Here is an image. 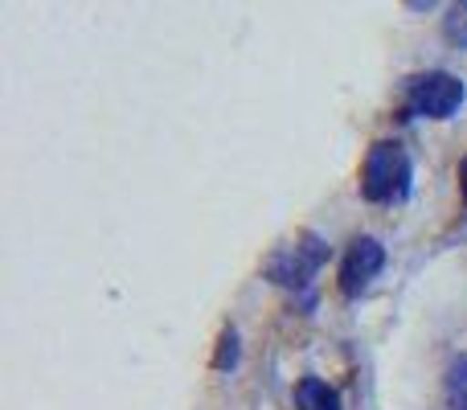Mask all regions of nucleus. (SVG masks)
Here are the masks:
<instances>
[{
  "mask_svg": "<svg viewBox=\"0 0 467 410\" xmlns=\"http://www.w3.org/2000/svg\"><path fill=\"white\" fill-rule=\"evenodd\" d=\"M361 194L373 205H402L414 194V161L398 140H378L365 152Z\"/></svg>",
  "mask_w": 467,
  "mask_h": 410,
  "instance_id": "f257e3e1",
  "label": "nucleus"
},
{
  "mask_svg": "<svg viewBox=\"0 0 467 410\" xmlns=\"http://www.w3.org/2000/svg\"><path fill=\"white\" fill-rule=\"evenodd\" d=\"M463 82L451 70H422L414 79H406L402 103L410 120H451L463 107Z\"/></svg>",
  "mask_w": 467,
  "mask_h": 410,
  "instance_id": "f03ea898",
  "label": "nucleus"
},
{
  "mask_svg": "<svg viewBox=\"0 0 467 410\" xmlns=\"http://www.w3.org/2000/svg\"><path fill=\"white\" fill-rule=\"evenodd\" d=\"M324 258H328V247H324L316 234H304V238L296 242V247H287V250H279V255L271 258V267H266V275H271L279 288H296V291H304V288H312V279H316V271L324 267Z\"/></svg>",
  "mask_w": 467,
  "mask_h": 410,
  "instance_id": "7ed1b4c3",
  "label": "nucleus"
},
{
  "mask_svg": "<svg viewBox=\"0 0 467 410\" xmlns=\"http://www.w3.org/2000/svg\"><path fill=\"white\" fill-rule=\"evenodd\" d=\"M381 267H386V247H381L373 234H361V238H353L345 247V255H340L337 288L345 291L348 300L361 296V291L381 275Z\"/></svg>",
  "mask_w": 467,
  "mask_h": 410,
  "instance_id": "20e7f679",
  "label": "nucleus"
},
{
  "mask_svg": "<svg viewBox=\"0 0 467 410\" xmlns=\"http://www.w3.org/2000/svg\"><path fill=\"white\" fill-rule=\"evenodd\" d=\"M296 410H345V403H340L337 386L307 373V378L296 382Z\"/></svg>",
  "mask_w": 467,
  "mask_h": 410,
  "instance_id": "39448f33",
  "label": "nucleus"
},
{
  "mask_svg": "<svg viewBox=\"0 0 467 410\" xmlns=\"http://www.w3.org/2000/svg\"><path fill=\"white\" fill-rule=\"evenodd\" d=\"M443 394H447V406H451V410H467V353L455 357V362L447 365Z\"/></svg>",
  "mask_w": 467,
  "mask_h": 410,
  "instance_id": "423d86ee",
  "label": "nucleus"
},
{
  "mask_svg": "<svg viewBox=\"0 0 467 410\" xmlns=\"http://www.w3.org/2000/svg\"><path fill=\"white\" fill-rule=\"evenodd\" d=\"M443 37L451 46H467V5H451L443 16Z\"/></svg>",
  "mask_w": 467,
  "mask_h": 410,
  "instance_id": "0eeeda50",
  "label": "nucleus"
},
{
  "mask_svg": "<svg viewBox=\"0 0 467 410\" xmlns=\"http://www.w3.org/2000/svg\"><path fill=\"white\" fill-rule=\"evenodd\" d=\"M234 365H238V332L226 329V332H222V349H218L213 370H234Z\"/></svg>",
  "mask_w": 467,
  "mask_h": 410,
  "instance_id": "6e6552de",
  "label": "nucleus"
},
{
  "mask_svg": "<svg viewBox=\"0 0 467 410\" xmlns=\"http://www.w3.org/2000/svg\"><path fill=\"white\" fill-rule=\"evenodd\" d=\"M460 194H463V205H467V156H463V164H460Z\"/></svg>",
  "mask_w": 467,
  "mask_h": 410,
  "instance_id": "1a4fd4ad",
  "label": "nucleus"
}]
</instances>
